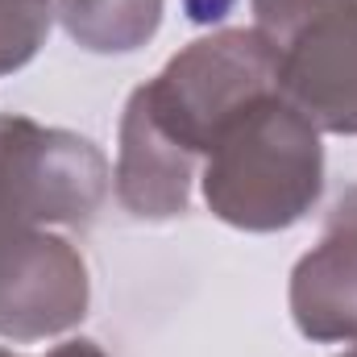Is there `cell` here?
Wrapping results in <instances>:
<instances>
[{
    "mask_svg": "<svg viewBox=\"0 0 357 357\" xmlns=\"http://www.w3.org/2000/svg\"><path fill=\"white\" fill-rule=\"evenodd\" d=\"M337 357H357V345H354V349H345V354H337Z\"/></svg>",
    "mask_w": 357,
    "mask_h": 357,
    "instance_id": "12",
    "label": "cell"
},
{
    "mask_svg": "<svg viewBox=\"0 0 357 357\" xmlns=\"http://www.w3.org/2000/svg\"><path fill=\"white\" fill-rule=\"evenodd\" d=\"M320 4H328V0H250V8H254V25L266 33L270 42L278 46L307 13H316Z\"/></svg>",
    "mask_w": 357,
    "mask_h": 357,
    "instance_id": "10",
    "label": "cell"
},
{
    "mask_svg": "<svg viewBox=\"0 0 357 357\" xmlns=\"http://www.w3.org/2000/svg\"><path fill=\"white\" fill-rule=\"evenodd\" d=\"M270 91H278V46L250 25L195 38L137 96L158 129L204 162L220 129Z\"/></svg>",
    "mask_w": 357,
    "mask_h": 357,
    "instance_id": "2",
    "label": "cell"
},
{
    "mask_svg": "<svg viewBox=\"0 0 357 357\" xmlns=\"http://www.w3.org/2000/svg\"><path fill=\"white\" fill-rule=\"evenodd\" d=\"M0 357H108L96 341H63V345H54V349H46V354H17V349H0Z\"/></svg>",
    "mask_w": 357,
    "mask_h": 357,
    "instance_id": "11",
    "label": "cell"
},
{
    "mask_svg": "<svg viewBox=\"0 0 357 357\" xmlns=\"http://www.w3.org/2000/svg\"><path fill=\"white\" fill-rule=\"evenodd\" d=\"M291 316L307 341L357 345V183L333 204L324 241L291 270Z\"/></svg>",
    "mask_w": 357,
    "mask_h": 357,
    "instance_id": "6",
    "label": "cell"
},
{
    "mask_svg": "<svg viewBox=\"0 0 357 357\" xmlns=\"http://www.w3.org/2000/svg\"><path fill=\"white\" fill-rule=\"evenodd\" d=\"M54 8L42 0H0V75L25 67L46 42Z\"/></svg>",
    "mask_w": 357,
    "mask_h": 357,
    "instance_id": "9",
    "label": "cell"
},
{
    "mask_svg": "<svg viewBox=\"0 0 357 357\" xmlns=\"http://www.w3.org/2000/svg\"><path fill=\"white\" fill-rule=\"evenodd\" d=\"M108 191L112 171L91 137L0 116V229H88Z\"/></svg>",
    "mask_w": 357,
    "mask_h": 357,
    "instance_id": "3",
    "label": "cell"
},
{
    "mask_svg": "<svg viewBox=\"0 0 357 357\" xmlns=\"http://www.w3.org/2000/svg\"><path fill=\"white\" fill-rule=\"evenodd\" d=\"M42 4H50V0H42Z\"/></svg>",
    "mask_w": 357,
    "mask_h": 357,
    "instance_id": "13",
    "label": "cell"
},
{
    "mask_svg": "<svg viewBox=\"0 0 357 357\" xmlns=\"http://www.w3.org/2000/svg\"><path fill=\"white\" fill-rule=\"evenodd\" d=\"M278 96L320 133L357 137V0H328L278 42Z\"/></svg>",
    "mask_w": 357,
    "mask_h": 357,
    "instance_id": "5",
    "label": "cell"
},
{
    "mask_svg": "<svg viewBox=\"0 0 357 357\" xmlns=\"http://www.w3.org/2000/svg\"><path fill=\"white\" fill-rule=\"evenodd\" d=\"M199 158L158 129L142 96L133 91L121 112L112 191L133 220H175L191 204V178Z\"/></svg>",
    "mask_w": 357,
    "mask_h": 357,
    "instance_id": "7",
    "label": "cell"
},
{
    "mask_svg": "<svg viewBox=\"0 0 357 357\" xmlns=\"http://www.w3.org/2000/svg\"><path fill=\"white\" fill-rule=\"evenodd\" d=\"M167 0H50L59 25L91 54H133L162 25Z\"/></svg>",
    "mask_w": 357,
    "mask_h": 357,
    "instance_id": "8",
    "label": "cell"
},
{
    "mask_svg": "<svg viewBox=\"0 0 357 357\" xmlns=\"http://www.w3.org/2000/svg\"><path fill=\"white\" fill-rule=\"evenodd\" d=\"M199 187L216 220L245 233H282L320 204V129L295 104L270 91L220 129L204 154Z\"/></svg>",
    "mask_w": 357,
    "mask_h": 357,
    "instance_id": "1",
    "label": "cell"
},
{
    "mask_svg": "<svg viewBox=\"0 0 357 357\" xmlns=\"http://www.w3.org/2000/svg\"><path fill=\"white\" fill-rule=\"evenodd\" d=\"M91 278L84 254L50 229H0V337L13 345L84 324Z\"/></svg>",
    "mask_w": 357,
    "mask_h": 357,
    "instance_id": "4",
    "label": "cell"
}]
</instances>
